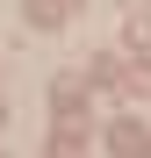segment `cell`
Listing matches in <instances>:
<instances>
[{"mask_svg": "<svg viewBox=\"0 0 151 158\" xmlns=\"http://www.w3.org/2000/svg\"><path fill=\"white\" fill-rule=\"evenodd\" d=\"M108 144H115V158H151V144H144V129H115Z\"/></svg>", "mask_w": 151, "mask_h": 158, "instance_id": "1", "label": "cell"}]
</instances>
